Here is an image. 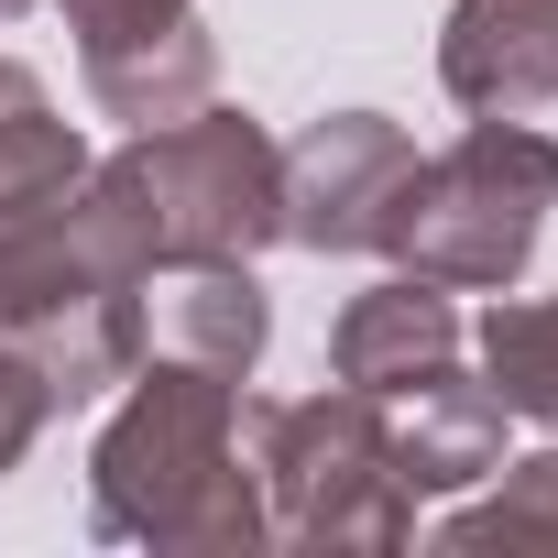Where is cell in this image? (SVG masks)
<instances>
[{
	"label": "cell",
	"instance_id": "obj_4",
	"mask_svg": "<svg viewBox=\"0 0 558 558\" xmlns=\"http://www.w3.org/2000/svg\"><path fill=\"white\" fill-rule=\"evenodd\" d=\"M241 449L274 514V547H405L416 536V493L395 460V427L362 384L296 395V405H241Z\"/></svg>",
	"mask_w": 558,
	"mask_h": 558
},
{
	"label": "cell",
	"instance_id": "obj_12",
	"mask_svg": "<svg viewBox=\"0 0 558 558\" xmlns=\"http://www.w3.org/2000/svg\"><path fill=\"white\" fill-rule=\"evenodd\" d=\"M482 384L504 395V416H525V427H547L558 438V296H504L493 286V307H482Z\"/></svg>",
	"mask_w": 558,
	"mask_h": 558
},
{
	"label": "cell",
	"instance_id": "obj_5",
	"mask_svg": "<svg viewBox=\"0 0 558 558\" xmlns=\"http://www.w3.org/2000/svg\"><path fill=\"white\" fill-rule=\"evenodd\" d=\"M132 286H143V263L110 230V208L88 197V175L0 197V340H23L66 307H99V296H132Z\"/></svg>",
	"mask_w": 558,
	"mask_h": 558
},
{
	"label": "cell",
	"instance_id": "obj_3",
	"mask_svg": "<svg viewBox=\"0 0 558 558\" xmlns=\"http://www.w3.org/2000/svg\"><path fill=\"white\" fill-rule=\"evenodd\" d=\"M547 208H558V143L525 121H471L449 154L405 165L373 252H395L405 274H427L449 296H493L536 263Z\"/></svg>",
	"mask_w": 558,
	"mask_h": 558
},
{
	"label": "cell",
	"instance_id": "obj_17",
	"mask_svg": "<svg viewBox=\"0 0 558 558\" xmlns=\"http://www.w3.org/2000/svg\"><path fill=\"white\" fill-rule=\"evenodd\" d=\"M12 12H34V0H0V23H12Z\"/></svg>",
	"mask_w": 558,
	"mask_h": 558
},
{
	"label": "cell",
	"instance_id": "obj_7",
	"mask_svg": "<svg viewBox=\"0 0 558 558\" xmlns=\"http://www.w3.org/2000/svg\"><path fill=\"white\" fill-rule=\"evenodd\" d=\"M438 88L471 121H525L558 99V0H449Z\"/></svg>",
	"mask_w": 558,
	"mask_h": 558
},
{
	"label": "cell",
	"instance_id": "obj_11",
	"mask_svg": "<svg viewBox=\"0 0 558 558\" xmlns=\"http://www.w3.org/2000/svg\"><path fill=\"white\" fill-rule=\"evenodd\" d=\"M154 318V351H175V362H208V373H252L263 362V340H274V307H263V286H252V263H175L165 274V307H143Z\"/></svg>",
	"mask_w": 558,
	"mask_h": 558
},
{
	"label": "cell",
	"instance_id": "obj_6",
	"mask_svg": "<svg viewBox=\"0 0 558 558\" xmlns=\"http://www.w3.org/2000/svg\"><path fill=\"white\" fill-rule=\"evenodd\" d=\"M416 143L384 110H329L286 143V241L296 252H373Z\"/></svg>",
	"mask_w": 558,
	"mask_h": 558
},
{
	"label": "cell",
	"instance_id": "obj_1",
	"mask_svg": "<svg viewBox=\"0 0 558 558\" xmlns=\"http://www.w3.org/2000/svg\"><path fill=\"white\" fill-rule=\"evenodd\" d=\"M88 525L165 558H252L274 547L252 449H241V384L175 351H143L99 449H88Z\"/></svg>",
	"mask_w": 558,
	"mask_h": 558
},
{
	"label": "cell",
	"instance_id": "obj_14",
	"mask_svg": "<svg viewBox=\"0 0 558 558\" xmlns=\"http://www.w3.org/2000/svg\"><path fill=\"white\" fill-rule=\"evenodd\" d=\"M438 547H471V558H525V547H558V449L536 460H504V482L460 514H438Z\"/></svg>",
	"mask_w": 558,
	"mask_h": 558
},
{
	"label": "cell",
	"instance_id": "obj_10",
	"mask_svg": "<svg viewBox=\"0 0 558 558\" xmlns=\"http://www.w3.org/2000/svg\"><path fill=\"white\" fill-rule=\"evenodd\" d=\"M77 66H88L99 121H132V132L186 121V110H208V88H219V45H208V23H197V12H186V23H165V34H132V45H88Z\"/></svg>",
	"mask_w": 558,
	"mask_h": 558
},
{
	"label": "cell",
	"instance_id": "obj_15",
	"mask_svg": "<svg viewBox=\"0 0 558 558\" xmlns=\"http://www.w3.org/2000/svg\"><path fill=\"white\" fill-rule=\"evenodd\" d=\"M197 0H66V34H77V56L88 45H132V34H165V23H186Z\"/></svg>",
	"mask_w": 558,
	"mask_h": 558
},
{
	"label": "cell",
	"instance_id": "obj_2",
	"mask_svg": "<svg viewBox=\"0 0 558 558\" xmlns=\"http://www.w3.org/2000/svg\"><path fill=\"white\" fill-rule=\"evenodd\" d=\"M88 197L110 208L143 274L252 263L263 241H286V143L252 110H186L132 132L110 165H88Z\"/></svg>",
	"mask_w": 558,
	"mask_h": 558
},
{
	"label": "cell",
	"instance_id": "obj_13",
	"mask_svg": "<svg viewBox=\"0 0 558 558\" xmlns=\"http://www.w3.org/2000/svg\"><path fill=\"white\" fill-rule=\"evenodd\" d=\"M88 175V143L77 121H56L45 77L23 56H0V197H34V186H77Z\"/></svg>",
	"mask_w": 558,
	"mask_h": 558
},
{
	"label": "cell",
	"instance_id": "obj_16",
	"mask_svg": "<svg viewBox=\"0 0 558 558\" xmlns=\"http://www.w3.org/2000/svg\"><path fill=\"white\" fill-rule=\"evenodd\" d=\"M45 416H56V395L34 384V362H23L12 340H0V471H12V460L45 438Z\"/></svg>",
	"mask_w": 558,
	"mask_h": 558
},
{
	"label": "cell",
	"instance_id": "obj_9",
	"mask_svg": "<svg viewBox=\"0 0 558 558\" xmlns=\"http://www.w3.org/2000/svg\"><path fill=\"white\" fill-rule=\"evenodd\" d=\"M438 362H460V307H449V286H427L405 263L384 286H362L340 307V329H329V373L362 384V395H395V384H416Z\"/></svg>",
	"mask_w": 558,
	"mask_h": 558
},
{
	"label": "cell",
	"instance_id": "obj_8",
	"mask_svg": "<svg viewBox=\"0 0 558 558\" xmlns=\"http://www.w3.org/2000/svg\"><path fill=\"white\" fill-rule=\"evenodd\" d=\"M373 405L395 427V460H405V493L416 504L427 493H471V482L504 471V395L471 384L460 362H438V373H416V384H395Z\"/></svg>",
	"mask_w": 558,
	"mask_h": 558
}]
</instances>
